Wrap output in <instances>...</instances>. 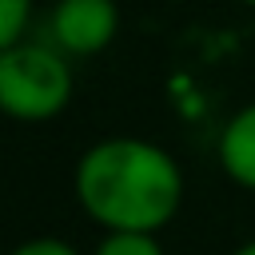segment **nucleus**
Masks as SVG:
<instances>
[{
    "instance_id": "obj_1",
    "label": "nucleus",
    "mask_w": 255,
    "mask_h": 255,
    "mask_svg": "<svg viewBox=\"0 0 255 255\" xmlns=\"http://www.w3.org/2000/svg\"><path fill=\"white\" fill-rule=\"evenodd\" d=\"M72 191L96 227L159 235L183 207V171L143 135H104L76 159Z\"/></svg>"
},
{
    "instance_id": "obj_2",
    "label": "nucleus",
    "mask_w": 255,
    "mask_h": 255,
    "mask_svg": "<svg viewBox=\"0 0 255 255\" xmlns=\"http://www.w3.org/2000/svg\"><path fill=\"white\" fill-rule=\"evenodd\" d=\"M72 104V64L52 44H16L0 52V108L20 124H48Z\"/></svg>"
},
{
    "instance_id": "obj_3",
    "label": "nucleus",
    "mask_w": 255,
    "mask_h": 255,
    "mask_svg": "<svg viewBox=\"0 0 255 255\" xmlns=\"http://www.w3.org/2000/svg\"><path fill=\"white\" fill-rule=\"evenodd\" d=\"M52 48L72 56H100L112 48L120 32V8L116 0H56L48 12Z\"/></svg>"
},
{
    "instance_id": "obj_4",
    "label": "nucleus",
    "mask_w": 255,
    "mask_h": 255,
    "mask_svg": "<svg viewBox=\"0 0 255 255\" xmlns=\"http://www.w3.org/2000/svg\"><path fill=\"white\" fill-rule=\"evenodd\" d=\"M215 155H219L223 175L235 187L255 191V100L227 116L219 143H215Z\"/></svg>"
},
{
    "instance_id": "obj_5",
    "label": "nucleus",
    "mask_w": 255,
    "mask_h": 255,
    "mask_svg": "<svg viewBox=\"0 0 255 255\" xmlns=\"http://www.w3.org/2000/svg\"><path fill=\"white\" fill-rule=\"evenodd\" d=\"M92 255H163V243L159 235H143V231H104Z\"/></svg>"
},
{
    "instance_id": "obj_6",
    "label": "nucleus",
    "mask_w": 255,
    "mask_h": 255,
    "mask_svg": "<svg viewBox=\"0 0 255 255\" xmlns=\"http://www.w3.org/2000/svg\"><path fill=\"white\" fill-rule=\"evenodd\" d=\"M32 12H36V0H0V52L24 44L32 28Z\"/></svg>"
},
{
    "instance_id": "obj_7",
    "label": "nucleus",
    "mask_w": 255,
    "mask_h": 255,
    "mask_svg": "<svg viewBox=\"0 0 255 255\" xmlns=\"http://www.w3.org/2000/svg\"><path fill=\"white\" fill-rule=\"evenodd\" d=\"M8 255H80L72 243H64L60 235H32L24 243H16Z\"/></svg>"
},
{
    "instance_id": "obj_8",
    "label": "nucleus",
    "mask_w": 255,
    "mask_h": 255,
    "mask_svg": "<svg viewBox=\"0 0 255 255\" xmlns=\"http://www.w3.org/2000/svg\"><path fill=\"white\" fill-rule=\"evenodd\" d=\"M231 255H255V239H243V243H239Z\"/></svg>"
},
{
    "instance_id": "obj_9",
    "label": "nucleus",
    "mask_w": 255,
    "mask_h": 255,
    "mask_svg": "<svg viewBox=\"0 0 255 255\" xmlns=\"http://www.w3.org/2000/svg\"><path fill=\"white\" fill-rule=\"evenodd\" d=\"M239 4H247V8H255V0H239Z\"/></svg>"
}]
</instances>
